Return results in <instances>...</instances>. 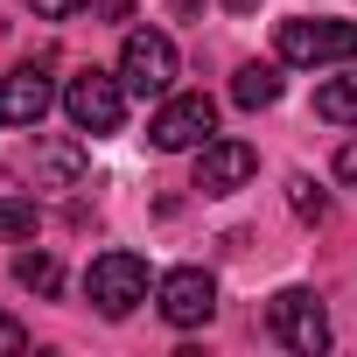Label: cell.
I'll return each instance as SVG.
<instances>
[{"mask_svg": "<svg viewBox=\"0 0 357 357\" xmlns=\"http://www.w3.org/2000/svg\"><path fill=\"white\" fill-rule=\"evenodd\" d=\"M266 329H273L287 350H301V357L329 350V308H322L308 287H280V294H273V308H266Z\"/></svg>", "mask_w": 357, "mask_h": 357, "instance_id": "obj_6", "label": "cell"}, {"mask_svg": "<svg viewBox=\"0 0 357 357\" xmlns=\"http://www.w3.org/2000/svg\"><path fill=\"white\" fill-rule=\"evenodd\" d=\"M36 225H43V211H36V197H0V238H36Z\"/></svg>", "mask_w": 357, "mask_h": 357, "instance_id": "obj_13", "label": "cell"}, {"mask_svg": "<svg viewBox=\"0 0 357 357\" xmlns=\"http://www.w3.org/2000/svg\"><path fill=\"white\" fill-rule=\"evenodd\" d=\"M259 8V0H225V15H252Z\"/></svg>", "mask_w": 357, "mask_h": 357, "instance_id": "obj_19", "label": "cell"}, {"mask_svg": "<svg viewBox=\"0 0 357 357\" xmlns=\"http://www.w3.org/2000/svg\"><path fill=\"white\" fill-rule=\"evenodd\" d=\"M315 119H329V126H357V70H343V77H329V84L315 91Z\"/></svg>", "mask_w": 357, "mask_h": 357, "instance_id": "obj_11", "label": "cell"}, {"mask_svg": "<svg viewBox=\"0 0 357 357\" xmlns=\"http://www.w3.org/2000/svg\"><path fill=\"white\" fill-rule=\"evenodd\" d=\"M273 50H280V63H301V70H315V63H357V22H280V36H273Z\"/></svg>", "mask_w": 357, "mask_h": 357, "instance_id": "obj_3", "label": "cell"}, {"mask_svg": "<svg viewBox=\"0 0 357 357\" xmlns=\"http://www.w3.org/2000/svg\"><path fill=\"white\" fill-rule=\"evenodd\" d=\"M126 98H133V91H126L119 70H77V77L63 84V112H70L77 133H119Z\"/></svg>", "mask_w": 357, "mask_h": 357, "instance_id": "obj_1", "label": "cell"}, {"mask_svg": "<svg viewBox=\"0 0 357 357\" xmlns=\"http://www.w3.org/2000/svg\"><path fill=\"white\" fill-rule=\"evenodd\" d=\"M77 175H84V154L77 147H43L36 154V190H70Z\"/></svg>", "mask_w": 357, "mask_h": 357, "instance_id": "obj_12", "label": "cell"}, {"mask_svg": "<svg viewBox=\"0 0 357 357\" xmlns=\"http://www.w3.org/2000/svg\"><path fill=\"white\" fill-rule=\"evenodd\" d=\"M50 105H56V84L36 63H22V70L0 77V126H43Z\"/></svg>", "mask_w": 357, "mask_h": 357, "instance_id": "obj_9", "label": "cell"}, {"mask_svg": "<svg viewBox=\"0 0 357 357\" xmlns=\"http://www.w3.org/2000/svg\"><path fill=\"white\" fill-rule=\"evenodd\" d=\"M154 301H161V315H168L175 329H204V322L218 315V280H211L204 266H175V273L154 280Z\"/></svg>", "mask_w": 357, "mask_h": 357, "instance_id": "obj_7", "label": "cell"}, {"mask_svg": "<svg viewBox=\"0 0 357 357\" xmlns=\"http://www.w3.org/2000/svg\"><path fill=\"white\" fill-rule=\"evenodd\" d=\"M287 190H294V211H301L308 225H322V218H329V197H322V190L308 183V175H294V183H287Z\"/></svg>", "mask_w": 357, "mask_h": 357, "instance_id": "obj_15", "label": "cell"}, {"mask_svg": "<svg viewBox=\"0 0 357 357\" xmlns=\"http://www.w3.org/2000/svg\"><path fill=\"white\" fill-rule=\"evenodd\" d=\"M15 280L36 287V294H56V287H63V266H56L50 252H22V259H15Z\"/></svg>", "mask_w": 357, "mask_h": 357, "instance_id": "obj_14", "label": "cell"}, {"mask_svg": "<svg viewBox=\"0 0 357 357\" xmlns=\"http://www.w3.org/2000/svg\"><path fill=\"white\" fill-rule=\"evenodd\" d=\"M336 175H343V183H357V140L336 147Z\"/></svg>", "mask_w": 357, "mask_h": 357, "instance_id": "obj_18", "label": "cell"}, {"mask_svg": "<svg viewBox=\"0 0 357 357\" xmlns=\"http://www.w3.org/2000/svg\"><path fill=\"white\" fill-rule=\"evenodd\" d=\"M273 98H280V63H245V70L231 77V105L259 112V105H273Z\"/></svg>", "mask_w": 357, "mask_h": 357, "instance_id": "obj_10", "label": "cell"}, {"mask_svg": "<svg viewBox=\"0 0 357 357\" xmlns=\"http://www.w3.org/2000/svg\"><path fill=\"white\" fill-rule=\"evenodd\" d=\"M29 8H36V15H43V22H70V15H77V8H84V0H29Z\"/></svg>", "mask_w": 357, "mask_h": 357, "instance_id": "obj_17", "label": "cell"}, {"mask_svg": "<svg viewBox=\"0 0 357 357\" xmlns=\"http://www.w3.org/2000/svg\"><path fill=\"white\" fill-rule=\"evenodd\" d=\"M22 350H29V329L15 315H0V357H22Z\"/></svg>", "mask_w": 357, "mask_h": 357, "instance_id": "obj_16", "label": "cell"}, {"mask_svg": "<svg viewBox=\"0 0 357 357\" xmlns=\"http://www.w3.org/2000/svg\"><path fill=\"white\" fill-rule=\"evenodd\" d=\"M84 294H91V308L98 315H133L140 301H147V259L140 252H126V245H112V252H98L91 259V273H84Z\"/></svg>", "mask_w": 357, "mask_h": 357, "instance_id": "obj_2", "label": "cell"}, {"mask_svg": "<svg viewBox=\"0 0 357 357\" xmlns=\"http://www.w3.org/2000/svg\"><path fill=\"white\" fill-rule=\"evenodd\" d=\"M218 133V98H204V91H175V98H161V112L147 119V140L161 147V154H190V147H204Z\"/></svg>", "mask_w": 357, "mask_h": 357, "instance_id": "obj_4", "label": "cell"}, {"mask_svg": "<svg viewBox=\"0 0 357 357\" xmlns=\"http://www.w3.org/2000/svg\"><path fill=\"white\" fill-rule=\"evenodd\" d=\"M119 77H126L133 98H168V84H175V43L161 29H133L119 43Z\"/></svg>", "mask_w": 357, "mask_h": 357, "instance_id": "obj_5", "label": "cell"}, {"mask_svg": "<svg viewBox=\"0 0 357 357\" xmlns=\"http://www.w3.org/2000/svg\"><path fill=\"white\" fill-rule=\"evenodd\" d=\"M252 168H259V154L245 140H204L197 147V190L204 197H231V190L252 183Z\"/></svg>", "mask_w": 357, "mask_h": 357, "instance_id": "obj_8", "label": "cell"}]
</instances>
